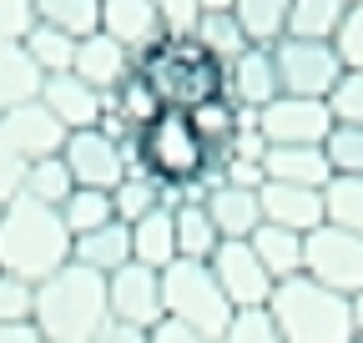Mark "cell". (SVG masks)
<instances>
[{
    "label": "cell",
    "mask_w": 363,
    "mask_h": 343,
    "mask_svg": "<svg viewBox=\"0 0 363 343\" xmlns=\"http://www.w3.org/2000/svg\"><path fill=\"white\" fill-rule=\"evenodd\" d=\"M35 333L45 343H96L111 328L106 278L81 263H66L45 283H35Z\"/></svg>",
    "instance_id": "6da1fadb"
},
{
    "label": "cell",
    "mask_w": 363,
    "mask_h": 343,
    "mask_svg": "<svg viewBox=\"0 0 363 343\" xmlns=\"http://www.w3.org/2000/svg\"><path fill=\"white\" fill-rule=\"evenodd\" d=\"M71 263V232L61 223L56 207L16 197L11 207H0V273H11L21 283H45Z\"/></svg>",
    "instance_id": "7a4b0ae2"
},
{
    "label": "cell",
    "mask_w": 363,
    "mask_h": 343,
    "mask_svg": "<svg viewBox=\"0 0 363 343\" xmlns=\"http://www.w3.org/2000/svg\"><path fill=\"white\" fill-rule=\"evenodd\" d=\"M131 66L147 76V86L157 91L162 106H177V111H192V106H207L222 96V66L197 46V40H157L152 51L131 56Z\"/></svg>",
    "instance_id": "3957f363"
},
{
    "label": "cell",
    "mask_w": 363,
    "mask_h": 343,
    "mask_svg": "<svg viewBox=\"0 0 363 343\" xmlns=\"http://www.w3.org/2000/svg\"><path fill=\"white\" fill-rule=\"evenodd\" d=\"M267 313L278 323L283 343H353V308L348 298L328 293L308 273L283 278L267 298Z\"/></svg>",
    "instance_id": "277c9868"
},
{
    "label": "cell",
    "mask_w": 363,
    "mask_h": 343,
    "mask_svg": "<svg viewBox=\"0 0 363 343\" xmlns=\"http://www.w3.org/2000/svg\"><path fill=\"white\" fill-rule=\"evenodd\" d=\"M162 313L172 323H182L187 333H197L202 343H217L238 308L222 298V288H217V278H212L207 263L177 257L172 268H162Z\"/></svg>",
    "instance_id": "5b68a950"
},
{
    "label": "cell",
    "mask_w": 363,
    "mask_h": 343,
    "mask_svg": "<svg viewBox=\"0 0 363 343\" xmlns=\"http://www.w3.org/2000/svg\"><path fill=\"white\" fill-rule=\"evenodd\" d=\"M136 152H142V172H147V177L172 182V187L197 182L202 172H207V162H212V152H207V142L197 137L192 116L177 111V106H167L152 126L136 132Z\"/></svg>",
    "instance_id": "8992f818"
},
{
    "label": "cell",
    "mask_w": 363,
    "mask_h": 343,
    "mask_svg": "<svg viewBox=\"0 0 363 343\" xmlns=\"http://www.w3.org/2000/svg\"><path fill=\"white\" fill-rule=\"evenodd\" d=\"M272 61H278L283 96L328 101L333 86L343 81V61L333 51V40H293V35H283L278 46H272Z\"/></svg>",
    "instance_id": "52a82bcc"
},
{
    "label": "cell",
    "mask_w": 363,
    "mask_h": 343,
    "mask_svg": "<svg viewBox=\"0 0 363 343\" xmlns=\"http://www.w3.org/2000/svg\"><path fill=\"white\" fill-rule=\"evenodd\" d=\"M303 273L338 298H358L363 293V237L323 223L318 232L303 237Z\"/></svg>",
    "instance_id": "ba28073f"
},
{
    "label": "cell",
    "mask_w": 363,
    "mask_h": 343,
    "mask_svg": "<svg viewBox=\"0 0 363 343\" xmlns=\"http://www.w3.org/2000/svg\"><path fill=\"white\" fill-rule=\"evenodd\" d=\"M333 126L338 121L328 101H308V96H278L272 106L257 111V132L267 147H323Z\"/></svg>",
    "instance_id": "9c48e42d"
},
{
    "label": "cell",
    "mask_w": 363,
    "mask_h": 343,
    "mask_svg": "<svg viewBox=\"0 0 363 343\" xmlns=\"http://www.w3.org/2000/svg\"><path fill=\"white\" fill-rule=\"evenodd\" d=\"M106 308H111V323L152 333L167 318L162 313V273H152L142 263H126L121 273L106 278Z\"/></svg>",
    "instance_id": "30bf717a"
},
{
    "label": "cell",
    "mask_w": 363,
    "mask_h": 343,
    "mask_svg": "<svg viewBox=\"0 0 363 343\" xmlns=\"http://www.w3.org/2000/svg\"><path fill=\"white\" fill-rule=\"evenodd\" d=\"M207 268H212L222 298L233 308H267L272 288H278V283L267 278V268L257 263L252 242H217V252L207 257Z\"/></svg>",
    "instance_id": "8fae6325"
},
{
    "label": "cell",
    "mask_w": 363,
    "mask_h": 343,
    "mask_svg": "<svg viewBox=\"0 0 363 343\" xmlns=\"http://www.w3.org/2000/svg\"><path fill=\"white\" fill-rule=\"evenodd\" d=\"M61 162L71 172L76 187H91V192H116L121 177H126V162H121V142H111L106 132H71L66 147H61Z\"/></svg>",
    "instance_id": "7c38bea8"
},
{
    "label": "cell",
    "mask_w": 363,
    "mask_h": 343,
    "mask_svg": "<svg viewBox=\"0 0 363 343\" xmlns=\"http://www.w3.org/2000/svg\"><path fill=\"white\" fill-rule=\"evenodd\" d=\"M0 147H6L11 157H21V162H45V157H61L66 126L40 101H26V106L0 111Z\"/></svg>",
    "instance_id": "4fadbf2b"
},
{
    "label": "cell",
    "mask_w": 363,
    "mask_h": 343,
    "mask_svg": "<svg viewBox=\"0 0 363 343\" xmlns=\"http://www.w3.org/2000/svg\"><path fill=\"white\" fill-rule=\"evenodd\" d=\"M222 96L242 106V111H262L283 96L278 81V61H272V46H247L238 61L222 66Z\"/></svg>",
    "instance_id": "5bb4252c"
},
{
    "label": "cell",
    "mask_w": 363,
    "mask_h": 343,
    "mask_svg": "<svg viewBox=\"0 0 363 343\" xmlns=\"http://www.w3.org/2000/svg\"><path fill=\"white\" fill-rule=\"evenodd\" d=\"M257 207H262V223L267 227H288L298 237L318 232L328 223V212H323V192H313V187H283V182H262L257 187Z\"/></svg>",
    "instance_id": "9a60e30c"
},
{
    "label": "cell",
    "mask_w": 363,
    "mask_h": 343,
    "mask_svg": "<svg viewBox=\"0 0 363 343\" xmlns=\"http://www.w3.org/2000/svg\"><path fill=\"white\" fill-rule=\"evenodd\" d=\"M71 76H81L96 96H111L116 86L131 76V51L116 46L106 30H91L86 40H76V61H71Z\"/></svg>",
    "instance_id": "2e32d148"
},
{
    "label": "cell",
    "mask_w": 363,
    "mask_h": 343,
    "mask_svg": "<svg viewBox=\"0 0 363 343\" xmlns=\"http://www.w3.org/2000/svg\"><path fill=\"white\" fill-rule=\"evenodd\" d=\"M35 101H40L45 111H51V116L66 126V137H71V132H91V126L101 121V96L91 91V86H86L81 76H71V71L45 76Z\"/></svg>",
    "instance_id": "e0dca14e"
},
{
    "label": "cell",
    "mask_w": 363,
    "mask_h": 343,
    "mask_svg": "<svg viewBox=\"0 0 363 343\" xmlns=\"http://www.w3.org/2000/svg\"><path fill=\"white\" fill-rule=\"evenodd\" d=\"M101 30L126 46L131 56L152 51L162 40V21H157V0H101Z\"/></svg>",
    "instance_id": "ac0fdd59"
},
{
    "label": "cell",
    "mask_w": 363,
    "mask_h": 343,
    "mask_svg": "<svg viewBox=\"0 0 363 343\" xmlns=\"http://www.w3.org/2000/svg\"><path fill=\"white\" fill-rule=\"evenodd\" d=\"M267 182H283V187H313L323 192L333 182V162L323 147H267L262 157Z\"/></svg>",
    "instance_id": "d6986e66"
},
{
    "label": "cell",
    "mask_w": 363,
    "mask_h": 343,
    "mask_svg": "<svg viewBox=\"0 0 363 343\" xmlns=\"http://www.w3.org/2000/svg\"><path fill=\"white\" fill-rule=\"evenodd\" d=\"M207 218H212L222 242H247L262 227L257 192H247V187H212L207 192Z\"/></svg>",
    "instance_id": "ffe728a7"
},
{
    "label": "cell",
    "mask_w": 363,
    "mask_h": 343,
    "mask_svg": "<svg viewBox=\"0 0 363 343\" xmlns=\"http://www.w3.org/2000/svg\"><path fill=\"white\" fill-rule=\"evenodd\" d=\"M71 263L101 273V278L121 273V268L131 263V227H126V223H106V227H96V232L76 237V242H71Z\"/></svg>",
    "instance_id": "44dd1931"
},
{
    "label": "cell",
    "mask_w": 363,
    "mask_h": 343,
    "mask_svg": "<svg viewBox=\"0 0 363 343\" xmlns=\"http://www.w3.org/2000/svg\"><path fill=\"white\" fill-rule=\"evenodd\" d=\"M131 263H142L152 273L177 263V237H172V212L167 207L147 212L142 223H131Z\"/></svg>",
    "instance_id": "7402d4cb"
},
{
    "label": "cell",
    "mask_w": 363,
    "mask_h": 343,
    "mask_svg": "<svg viewBox=\"0 0 363 343\" xmlns=\"http://www.w3.org/2000/svg\"><path fill=\"white\" fill-rule=\"evenodd\" d=\"M40 71L35 61L26 56L21 40H0V111H11V106H26L40 96Z\"/></svg>",
    "instance_id": "603a6c76"
},
{
    "label": "cell",
    "mask_w": 363,
    "mask_h": 343,
    "mask_svg": "<svg viewBox=\"0 0 363 343\" xmlns=\"http://www.w3.org/2000/svg\"><path fill=\"white\" fill-rule=\"evenodd\" d=\"M172 237H177V257H187V263H207L222 242L207 218V202H182L172 212Z\"/></svg>",
    "instance_id": "cb8c5ba5"
},
{
    "label": "cell",
    "mask_w": 363,
    "mask_h": 343,
    "mask_svg": "<svg viewBox=\"0 0 363 343\" xmlns=\"http://www.w3.org/2000/svg\"><path fill=\"white\" fill-rule=\"evenodd\" d=\"M247 242H252L257 263L267 268L272 283H283V278H298V273H303V237H298V232H288V227H267V223H262Z\"/></svg>",
    "instance_id": "d4e9b609"
},
{
    "label": "cell",
    "mask_w": 363,
    "mask_h": 343,
    "mask_svg": "<svg viewBox=\"0 0 363 343\" xmlns=\"http://www.w3.org/2000/svg\"><path fill=\"white\" fill-rule=\"evenodd\" d=\"M30 16H35V26L86 40L91 30H101V0H30Z\"/></svg>",
    "instance_id": "484cf974"
},
{
    "label": "cell",
    "mask_w": 363,
    "mask_h": 343,
    "mask_svg": "<svg viewBox=\"0 0 363 343\" xmlns=\"http://www.w3.org/2000/svg\"><path fill=\"white\" fill-rule=\"evenodd\" d=\"M288 6L293 0H238L233 16L247 30L252 46H278V40L288 35Z\"/></svg>",
    "instance_id": "4316f807"
},
{
    "label": "cell",
    "mask_w": 363,
    "mask_h": 343,
    "mask_svg": "<svg viewBox=\"0 0 363 343\" xmlns=\"http://www.w3.org/2000/svg\"><path fill=\"white\" fill-rule=\"evenodd\" d=\"M348 6L343 0H293L288 6V35L293 40H333Z\"/></svg>",
    "instance_id": "83f0119b"
},
{
    "label": "cell",
    "mask_w": 363,
    "mask_h": 343,
    "mask_svg": "<svg viewBox=\"0 0 363 343\" xmlns=\"http://www.w3.org/2000/svg\"><path fill=\"white\" fill-rule=\"evenodd\" d=\"M61 223H66L71 242H76V237H86V232H96V227H106V223H116L111 192H91V187H76V192L61 202Z\"/></svg>",
    "instance_id": "f1b7e54d"
},
{
    "label": "cell",
    "mask_w": 363,
    "mask_h": 343,
    "mask_svg": "<svg viewBox=\"0 0 363 343\" xmlns=\"http://www.w3.org/2000/svg\"><path fill=\"white\" fill-rule=\"evenodd\" d=\"M111 106H116V116H121V121L131 126V132H142V126H152V121H157V116L167 111V106L157 101V91L147 86V76L136 71V66H131V76H126V81L116 86V91H111Z\"/></svg>",
    "instance_id": "f546056e"
},
{
    "label": "cell",
    "mask_w": 363,
    "mask_h": 343,
    "mask_svg": "<svg viewBox=\"0 0 363 343\" xmlns=\"http://www.w3.org/2000/svg\"><path fill=\"white\" fill-rule=\"evenodd\" d=\"M21 46H26V56L35 61L40 76H61V71H71V61H76V35L51 30V26H30Z\"/></svg>",
    "instance_id": "4dcf8cb0"
},
{
    "label": "cell",
    "mask_w": 363,
    "mask_h": 343,
    "mask_svg": "<svg viewBox=\"0 0 363 343\" xmlns=\"http://www.w3.org/2000/svg\"><path fill=\"white\" fill-rule=\"evenodd\" d=\"M192 40L217 61V66H227V61H238L252 40H247V30L238 26V16H202V26L192 30Z\"/></svg>",
    "instance_id": "1f68e13d"
},
{
    "label": "cell",
    "mask_w": 363,
    "mask_h": 343,
    "mask_svg": "<svg viewBox=\"0 0 363 343\" xmlns=\"http://www.w3.org/2000/svg\"><path fill=\"white\" fill-rule=\"evenodd\" d=\"M323 212H328V227L363 237V177H333L323 187Z\"/></svg>",
    "instance_id": "d6a6232c"
},
{
    "label": "cell",
    "mask_w": 363,
    "mask_h": 343,
    "mask_svg": "<svg viewBox=\"0 0 363 343\" xmlns=\"http://www.w3.org/2000/svg\"><path fill=\"white\" fill-rule=\"evenodd\" d=\"M111 207H116V223H142L147 212L162 207V182L147 177V172H131V177H121V187L111 192Z\"/></svg>",
    "instance_id": "836d02e7"
},
{
    "label": "cell",
    "mask_w": 363,
    "mask_h": 343,
    "mask_svg": "<svg viewBox=\"0 0 363 343\" xmlns=\"http://www.w3.org/2000/svg\"><path fill=\"white\" fill-rule=\"evenodd\" d=\"M71 192H76V182H71V172H66L61 157L30 162V172H26V197H30V202H45V207L61 212V202H66Z\"/></svg>",
    "instance_id": "e575fe53"
},
{
    "label": "cell",
    "mask_w": 363,
    "mask_h": 343,
    "mask_svg": "<svg viewBox=\"0 0 363 343\" xmlns=\"http://www.w3.org/2000/svg\"><path fill=\"white\" fill-rule=\"evenodd\" d=\"M217 343H283V333H278V323H272L267 308H238Z\"/></svg>",
    "instance_id": "d590c367"
},
{
    "label": "cell",
    "mask_w": 363,
    "mask_h": 343,
    "mask_svg": "<svg viewBox=\"0 0 363 343\" xmlns=\"http://www.w3.org/2000/svg\"><path fill=\"white\" fill-rule=\"evenodd\" d=\"M323 152L333 162V177H363V126H333Z\"/></svg>",
    "instance_id": "8d00e7d4"
},
{
    "label": "cell",
    "mask_w": 363,
    "mask_h": 343,
    "mask_svg": "<svg viewBox=\"0 0 363 343\" xmlns=\"http://www.w3.org/2000/svg\"><path fill=\"white\" fill-rule=\"evenodd\" d=\"M328 111L338 126H363V71H343V81L328 96Z\"/></svg>",
    "instance_id": "74e56055"
},
{
    "label": "cell",
    "mask_w": 363,
    "mask_h": 343,
    "mask_svg": "<svg viewBox=\"0 0 363 343\" xmlns=\"http://www.w3.org/2000/svg\"><path fill=\"white\" fill-rule=\"evenodd\" d=\"M157 21L167 40H187L202 26V0H157Z\"/></svg>",
    "instance_id": "f35d334b"
},
{
    "label": "cell",
    "mask_w": 363,
    "mask_h": 343,
    "mask_svg": "<svg viewBox=\"0 0 363 343\" xmlns=\"http://www.w3.org/2000/svg\"><path fill=\"white\" fill-rule=\"evenodd\" d=\"M35 318V283L0 273V323H30Z\"/></svg>",
    "instance_id": "ab89813d"
},
{
    "label": "cell",
    "mask_w": 363,
    "mask_h": 343,
    "mask_svg": "<svg viewBox=\"0 0 363 343\" xmlns=\"http://www.w3.org/2000/svg\"><path fill=\"white\" fill-rule=\"evenodd\" d=\"M333 51H338L343 71H363V6H353L343 16V26L333 30Z\"/></svg>",
    "instance_id": "60d3db41"
},
{
    "label": "cell",
    "mask_w": 363,
    "mask_h": 343,
    "mask_svg": "<svg viewBox=\"0 0 363 343\" xmlns=\"http://www.w3.org/2000/svg\"><path fill=\"white\" fill-rule=\"evenodd\" d=\"M26 172H30V162H21V157H11L6 147H0V207H11L16 197H26Z\"/></svg>",
    "instance_id": "b9f144b4"
},
{
    "label": "cell",
    "mask_w": 363,
    "mask_h": 343,
    "mask_svg": "<svg viewBox=\"0 0 363 343\" xmlns=\"http://www.w3.org/2000/svg\"><path fill=\"white\" fill-rule=\"evenodd\" d=\"M30 26H35L30 0H0V40H26Z\"/></svg>",
    "instance_id": "7bdbcfd3"
},
{
    "label": "cell",
    "mask_w": 363,
    "mask_h": 343,
    "mask_svg": "<svg viewBox=\"0 0 363 343\" xmlns=\"http://www.w3.org/2000/svg\"><path fill=\"white\" fill-rule=\"evenodd\" d=\"M147 343H202V338H197V333H187L182 323H172V318H162V323L147 333Z\"/></svg>",
    "instance_id": "ee69618b"
},
{
    "label": "cell",
    "mask_w": 363,
    "mask_h": 343,
    "mask_svg": "<svg viewBox=\"0 0 363 343\" xmlns=\"http://www.w3.org/2000/svg\"><path fill=\"white\" fill-rule=\"evenodd\" d=\"M0 343H45L35 323H0Z\"/></svg>",
    "instance_id": "f6af8a7d"
},
{
    "label": "cell",
    "mask_w": 363,
    "mask_h": 343,
    "mask_svg": "<svg viewBox=\"0 0 363 343\" xmlns=\"http://www.w3.org/2000/svg\"><path fill=\"white\" fill-rule=\"evenodd\" d=\"M96 343H147V333H136V328H121V323H111Z\"/></svg>",
    "instance_id": "bcb514c9"
},
{
    "label": "cell",
    "mask_w": 363,
    "mask_h": 343,
    "mask_svg": "<svg viewBox=\"0 0 363 343\" xmlns=\"http://www.w3.org/2000/svg\"><path fill=\"white\" fill-rule=\"evenodd\" d=\"M238 0H202V16H233Z\"/></svg>",
    "instance_id": "7dc6e473"
},
{
    "label": "cell",
    "mask_w": 363,
    "mask_h": 343,
    "mask_svg": "<svg viewBox=\"0 0 363 343\" xmlns=\"http://www.w3.org/2000/svg\"><path fill=\"white\" fill-rule=\"evenodd\" d=\"M348 308H353V338H363V293L348 298Z\"/></svg>",
    "instance_id": "c3c4849f"
},
{
    "label": "cell",
    "mask_w": 363,
    "mask_h": 343,
    "mask_svg": "<svg viewBox=\"0 0 363 343\" xmlns=\"http://www.w3.org/2000/svg\"><path fill=\"white\" fill-rule=\"evenodd\" d=\"M343 6H348V11H353V6H363V0H343Z\"/></svg>",
    "instance_id": "681fc988"
},
{
    "label": "cell",
    "mask_w": 363,
    "mask_h": 343,
    "mask_svg": "<svg viewBox=\"0 0 363 343\" xmlns=\"http://www.w3.org/2000/svg\"><path fill=\"white\" fill-rule=\"evenodd\" d=\"M353 343H363V338H353Z\"/></svg>",
    "instance_id": "f907efd6"
}]
</instances>
